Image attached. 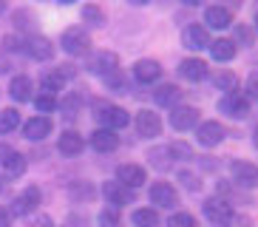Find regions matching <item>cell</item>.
Instances as JSON below:
<instances>
[{
    "label": "cell",
    "mask_w": 258,
    "mask_h": 227,
    "mask_svg": "<svg viewBox=\"0 0 258 227\" xmlns=\"http://www.w3.org/2000/svg\"><path fill=\"white\" fill-rule=\"evenodd\" d=\"M94 117H97V122L102 125V128L108 131H116V128H125L131 122L128 111L119 105H111V102H97L94 105Z\"/></svg>",
    "instance_id": "obj_1"
},
{
    "label": "cell",
    "mask_w": 258,
    "mask_h": 227,
    "mask_svg": "<svg viewBox=\"0 0 258 227\" xmlns=\"http://www.w3.org/2000/svg\"><path fill=\"white\" fill-rule=\"evenodd\" d=\"M205 216L216 227H227V224H233V219H235L233 204L224 202V199H207L205 202Z\"/></svg>",
    "instance_id": "obj_2"
},
{
    "label": "cell",
    "mask_w": 258,
    "mask_h": 227,
    "mask_svg": "<svg viewBox=\"0 0 258 227\" xmlns=\"http://www.w3.org/2000/svg\"><path fill=\"white\" fill-rule=\"evenodd\" d=\"M230 174H233L235 185H241V188H258V165H252V162L233 159L230 162Z\"/></svg>",
    "instance_id": "obj_3"
},
{
    "label": "cell",
    "mask_w": 258,
    "mask_h": 227,
    "mask_svg": "<svg viewBox=\"0 0 258 227\" xmlns=\"http://www.w3.org/2000/svg\"><path fill=\"white\" fill-rule=\"evenodd\" d=\"M40 199H43L40 188L29 185V188H26L15 202H12V216H29V213H34V210H37V204H40Z\"/></svg>",
    "instance_id": "obj_4"
},
{
    "label": "cell",
    "mask_w": 258,
    "mask_h": 227,
    "mask_svg": "<svg viewBox=\"0 0 258 227\" xmlns=\"http://www.w3.org/2000/svg\"><path fill=\"white\" fill-rule=\"evenodd\" d=\"M151 202L156 207H165V210H173L176 204H179V193L170 182H156L151 185Z\"/></svg>",
    "instance_id": "obj_5"
},
{
    "label": "cell",
    "mask_w": 258,
    "mask_h": 227,
    "mask_svg": "<svg viewBox=\"0 0 258 227\" xmlns=\"http://www.w3.org/2000/svg\"><path fill=\"white\" fill-rule=\"evenodd\" d=\"M60 45H62V51L66 54H85L88 48H91V37L85 34V31H80V29H69L66 34L60 37Z\"/></svg>",
    "instance_id": "obj_6"
},
{
    "label": "cell",
    "mask_w": 258,
    "mask_h": 227,
    "mask_svg": "<svg viewBox=\"0 0 258 227\" xmlns=\"http://www.w3.org/2000/svg\"><path fill=\"white\" fill-rule=\"evenodd\" d=\"M221 114H227V117H233V120H244L247 114H250V102H247V97H241L238 91H230L227 97L219 102Z\"/></svg>",
    "instance_id": "obj_7"
},
{
    "label": "cell",
    "mask_w": 258,
    "mask_h": 227,
    "mask_svg": "<svg viewBox=\"0 0 258 227\" xmlns=\"http://www.w3.org/2000/svg\"><path fill=\"white\" fill-rule=\"evenodd\" d=\"M102 196L108 199V204H111V207H122V204L134 202V190L125 188L122 182L114 179V182H105V185H102Z\"/></svg>",
    "instance_id": "obj_8"
},
{
    "label": "cell",
    "mask_w": 258,
    "mask_h": 227,
    "mask_svg": "<svg viewBox=\"0 0 258 227\" xmlns=\"http://www.w3.org/2000/svg\"><path fill=\"white\" fill-rule=\"evenodd\" d=\"M196 139H199V145H205V148H216V145L224 139V125L216 122V120L202 122L196 128Z\"/></svg>",
    "instance_id": "obj_9"
},
{
    "label": "cell",
    "mask_w": 258,
    "mask_h": 227,
    "mask_svg": "<svg viewBox=\"0 0 258 227\" xmlns=\"http://www.w3.org/2000/svg\"><path fill=\"white\" fill-rule=\"evenodd\" d=\"M116 68H119V57H116L114 51H97L91 60H88V71H94V74H102V77L114 74Z\"/></svg>",
    "instance_id": "obj_10"
},
{
    "label": "cell",
    "mask_w": 258,
    "mask_h": 227,
    "mask_svg": "<svg viewBox=\"0 0 258 227\" xmlns=\"http://www.w3.org/2000/svg\"><path fill=\"white\" fill-rule=\"evenodd\" d=\"M116 182H122L125 188H142L145 182H148V174H145L142 165H119L116 167Z\"/></svg>",
    "instance_id": "obj_11"
},
{
    "label": "cell",
    "mask_w": 258,
    "mask_h": 227,
    "mask_svg": "<svg viewBox=\"0 0 258 227\" xmlns=\"http://www.w3.org/2000/svg\"><path fill=\"white\" fill-rule=\"evenodd\" d=\"M170 125L176 131H190L193 125H199V111L190 105H176L170 111Z\"/></svg>",
    "instance_id": "obj_12"
},
{
    "label": "cell",
    "mask_w": 258,
    "mask_h": 227,
    "mask_svg": "<svg viewBox=\"0 0 258 227\" xmlns=\"http://www.w3.org/2000/svg\"><path fill=\"white\" fill-rule=\"evenodd\" d=\"M91 148L99 153H111L119 148V136H116V131H108V128H97L91 134Z\"/></svg>",
    "instance_id": "obj_13"
},
{
    "label": "cell",
    "mask_w": 258,
    "mask_h": 227,
    "mask_svg": "<svg viewBox=\"0 0 258 227\" xmlns=\"http://www.w3.org/2000/svg\"><path fill=\"white\" fill-rule=\"evenodd\" d=\"M182 43L187 45V48H193V51L210 48V34H207L205 26H187V29L182 31Z\"/></svg>",
    "instance_id": "obj_14"
},
{
    "label": "cell",
    "mask_w": 258,
    "mask_h": 227,
    "mask_svg": "<svg viewBox=\"0 0 258 227\" xmlns=\"http://www.w3.org/2000/svg\"><path fill=\"white\" fill-rule=\"evenodd\" d=\"M48 134H51V120H48V117H34V120H29L23 125V136L31 139V142H40V139H46Z\"/></svg>",
    "instance_id": "obj_15"
},
{
    "label": "cell",
    "mask_w": 258,
    "mask_h": 227,
    "mask_svg": "<svg viewBox=\"0 0 258 227\" xmlns=\"http://www.w3.org/2000/svg\"><path fill=\"white\" fill-rule=\"evenodd\" d=\"M137 131H139V136H159V131H162L159 114L139 111V114H137Z\"/></svg>",
    "instance_id": "obj_16"
},
{
    "label": "cell",
    "mask_w": 258,
    "mask_h": 227,
    "mask_svg": "<svg viewBox=\"0 0 258 227\" xmlns=\"http://www.w3.org/2000/svg\"><path fill=\"white\" fill-rule=\"evenodd\" d=\"M26 51H29V57H34V60H51L54 43L48 37H29L26 40Z\"/></svg>",
    "instance_id": "obj_17"
},
{
    "label": "cell",
    "mask_w": 258,
    "mask_h": 227,
    "mask_svg": "<svg viewBox=\"0 0 258 227\" xmlns=\"http://www.w3.org/2000/svg\"><path fill=\"white\" fill-rule=\"evenodd\" d=\"M179 74H182L184 80H190V83H202V80L207 77V63L199 60V57L182 60V66H179Z\"/></svg>",
    "instance_id": "obj_18"
},
{
    "label": "cell",
    "mask_w": 258,
    "mask_h": 227,
    "mask_svg": "<svg viewBox=\"0 0 258 227\" xmlns=\"http://www.w3.org/2000/svg\"><path fill=\"white\" fill-rule=\"evenodd\" d=\"M134 74H137L139 83H156L162 77V66L156 60H139L134 66Z\"/></svg>",
    "instance_id": "obj_19"
},
{
    "label": "cell",
    "mask_w": 258,
    "mask_h": 227,
    "mask_svg": "<svg viewBox=\"0 0 258 227\" xmlns=\"http://www.w3.org/2000/svg\"><path fill=\"white\" fill-rule=\"evenodd\" d=\"M83 136L77 134V131H66V134H60V139H57V148H60V153H66V156H77V153L83 151Z\"/></svg>",
    "instance_id": "obj_20"
},
{
    "label": "cell",
    "mask_w": 258,
    "mask_h": 227,
    "mask_svg": "<svg viewBox=\"0 0 258 227\" xmlns=\"http://www.w3.org/2000/svg\"><path fill=\"white\" fill-rule=\"evenodd\" d=\"M205 23H210V29H227L233 23V15L224 6H210V9H205Z\"/></svg>",
    "instance_id": "obj_21"
},
{
    "label": "cell",
    "mask_w": 258,
    "mask_h": 227,
    "mask_svg": "<svg viewBox=\"0 0 258 227\" xmlns=\"http://www.w3.org/2000/svg\"><path fill=\"white\" fill-rule=\"evenodd\" d=\"M153 99H156V105H165V108H173L179 99H182V91L179 85H159V88L153 91Z\"/></svg>",
    "instance_id": "obj_22"
},
{
    "label": "cell",
    "mask_w": 258,
    "mask_h": 227,
    "mask_svg": "<svg viewBox=\"0 0 258 227\" xmlns=\"http://www.w3.org/2000/svg\"><path fill=\"white\" fill-rule=\"evenodd\" d=\"M148 159H151V165L156 167V171H167V167L173 165V151H170V145H165V148H151L148 151Z\"/></svg>",
    "instance_id": "obj_23"
},
{
    "label": "cell",
    "mask_w": 258,
    "mask_h": 227,
    "mask_svg": "<svg viewBox=\"0 0 258 227\" xmlns=\"http://www.w3.org/2000/svg\"><path fill=\"white\" fill-rule=\"evenodd\" d=\"M210 54H213V60H219V63H227L235 57V43L233 40H213L210 43Z\"/></svg>",
    "instance_id": "obj_24"
},
{
    "label": "cell",
    "mask_w": 258,
    "mask_h": 227,
    "mask_svg": "<svg viewBox=\"0 0 258 227\" xmlns=\"http://www.w3.org/2000/svg\"><path fill=\"white\" fill-rule=\"evenodd\" d=\"M9 94H12L17 102H29L31 99V80L29 77H15L12 85H9Z\"/></svg>",
    "instance_id": "obj_25"
},
{
    "label": "cell",
    "mask_w": 258,
    "mask_h": 227,
    "mask_svg": "<svg viewBox=\"0 0 258 227\" xmlns=\"http://www.w3.org/2000/svg\"><path fill=\"white\" fill-rule=\"evenodd\" d=\"M17 125H20V111H15V108L0 111V134H12Z\"/></svg>",
    "instance_id": "obj_26"
},
{
    "label": "cell",
    "mask_w": 258,
    "mask_h": 227,
    "mask_svg": "<svg viewBox=\"0 0 258 227\" xmlns=\"http://www.w3.org/2000/svg\"><path fill=\"white\" fill-rule=\"evenodd\" d=\"M134 224L137 227H156L159 224V216H156V210H151V207H142V210H134Z\"/></svg>",
    "instance_id": "obj_27"
},
{
    "label": "cell",
    "mask_w": 258,
    "mask_h": 227,
    "mask_svg": "<svg viewBox=\"0 0 258 227\" xmlns=\"http://www.w3.org/2000/svg\"><path fill=\"white\" fill-rule=\"evenodd\" d=\"M3 167H6V174H9V176H20V174L26 171V156L15 151L12 156L6 159V162H3Z\"/></svg>",
    "instance_id": "obj_28"
},
{
    "label": "cell",
    "mask_w": 258,
    "mask_h": 227,
    "mask_svg": "<svg viewBox=\"0 0 258 227\" xmlns=\"http://www.w3.org/2000/svg\"><path fill=\"white\" fill-rule=\"evenodd\" d=\"M213 83H216V88H221V91H235V85H238V77L233 74V71H219V74L213 77Z\"/></svg>",
    "instance_id": "obj_29"
},
{
    "label": "cell",
    "mask_w": 258,
    "mask_h": 227,
    "mask_svg": "<svg viewBox=\"0 0 258 227\" xmlns=\"http://www.w3.org/2000/svg\"><path fill=\"white\" fill-rule=\"evenodd\" d=\"M83 20L88 26H105V12L99 6H83Z\"/></svg>",
    "instance_id": "obj_30"
},
{
    "label": "cell",
    "mask_w": 258,
    "mask_h": 227,
    "mask_svg": "<svg viewBox=\"0 0 258 227\" xmlns=\"http://www.w3.org/2000/svg\"><path fill=\"white\" fill-rule=\"evenodd\" d=\"M167 227H199V224H196V216H190V213H173Z\"/></svg>",
    "instance_id": "obj_31"
},
{
    "label": "cell",
    "mask_w": 258,
    "mask_h": 227,
    "mask_svg": "<svg viewBox=\"0 0 258 227\" xmlns=\"http://www.w3.org/2000/svg\"><path fill=\"white\" fill-rule=\"evenodd\" d=\"M99 227H119V213L116 207H105L99 213Z\"/></svg>",
    "instance_id": "obj_32"
},
{
    "label": "cell",
    "mask_w": 258,
    "mask_h": 227,
    "mask_svg": "<svg viewBox=\"0 0 258 227\" xmlns=\"http://www.w3.org/2000/svg\"><path fill=\"white\" fill-rule=\"evenodd\" d=\"M62 85H66V80H62L60 71H51V74L43 77V88H46V91H60Z\"/></svg>",
    "instance_id": "obj_33"
},
{
    "label": "cell",
    "mask_w": 258,
    "mask_h": 227,
    "mask_svg": "<svg viewBox=\"0 0 258 227\" xmlns=\"http://www.w3.org/2000/svg\"><path fill=\"white\" fill-rule=\"evenodd\" d=\"M62 111H66L69 120H74L77 111H80V97H66V99H62Z\"/></svg>",
    "instance_id": "obj_34"
},
{
    "label": "cell",
    "mask_w": 258,
    "mask_h": 227,
    "mask_svg": "<svg viewBox=\"0 0 258 227\" xmlns=\"http://www.w3.org/2000/svg\"><path fill=\"white\" fill-rule=\"evenodd\" d=\"M105 83L111 85V88H116V91H125V77L119 74V68H116L114 74H108V77H105Z\"/></svg>",
    "instance_id": "obj_35"
},
{
    "label": "cell",
    "mask_w": 258,
    "mask_h": 227,
    "mask_svg": "<svg viewBox=\"0 0 258 227\" xmlns=\"http://www.w3.org/2000/svg\"><path fill=\"white\" fill-rule=\"evenodd\" d=\"M34 105H37L43 114H48V111L57 108V99H54V97H37V99H34Z\"/></svg>",
    "instance_id": "obj_36"
},
{
    "label": "cell",
    "mask_w": 258,
    "mask_h": 227,
    "mask_svg": "<svg viewBox=\"0 0 258 227\" xmlns=\"http://www.w3.org/2000/svg\"><path fill=\"white\" fill-rule=\"evenodd\" d=\"M170 151H173V156H179V159H190V156H193L190 145H182V142H173V145H170Z\"/></svg>",
    "instance_id": "obj_37"
},
{
    "label": "cell",
    "mask_w": 258,
    "mask_h": 227,
    "mask_svg": "<svg viewBox=\"0 0 258 227\" xmlns=\"http://www.w3.org/2000/svg\"><path fill=\"white\" fill-rule=\"evenodd\" d=\"M62 227H88V219H85V216H80V213H71L69 219L62 221Z\"/></svg>",
    "instance_id": "obj_38"
},
{
    "label": "cell",
    "mask_w": 258,
    "mask_h": 227,
    "mask_svg": "<svg viewBox=\"0 0 258 227\" xmlns=\"http://www.w3.org/2000/svg\"><path fill=\"white\" fill-rule=\"evenodd\" d=\"M179 182H182L187 190H199V179L193 174H187V171H182V174H179Z\"/></svg>",
    "instance_id": "obj_39"
},
{
    "label": "cell",
    "mask_w": 258,
    "mask_h": 227,
    "mask_svg": "<svg viewBox=\"0 0 258 227\" xmlns=\"http://www.w3.org/2000/svg\"><path fill=\"white\" fill-rule=\"evenodd\" d=\"M71 196H83V199H91L94 196V188H91V185H85V182H83V185H80V188H77V185H74V188H71Z\"/></svg>",
    "instance_id": "obj_40"
},
{
    "label": "cell",
    "mask_w": 258,
    "mask_h": 227,
    "mask_svg": "<svg viewBox=\"0 0 258 227\" xmlns=\"http://www.w3.org/2000/svg\"><path fill=\"white\" fill-rule=\"evenodd\" d=\"M247 94H250V97H258V71H252V74L247 77Z\"/></svg>",
    "instance_id": "obj_41"
},
{
    "label": "cell",
    "mask_w": 258,
    "mask_h": 227,
    "mask_svg": "<svg viewBox=\"0 0 258 227\" xmlns=\"http://www.w3.org/2000/svg\"><path fill=\"white\" fill-rule=\"evenodd\" d=\"M235 40H241V43H250V40H252L250 29H247V26H238V29H235Z\"/></svg>",
    "instance_id": "obj_42"
},
{
    "label": "cell",
    "mask_w": 258,
    "mask_h": 227,
    "mask_svg": "<svg viewBox=\"0 0 258 227\" xmlns=\"http://www.w3.org/2000/svg\"><path fill=\"white\" fill-rule=\"evenodd\" d=\"M0 227H12V210L0 204Z\"/></svg>",
    "instance_id": "obj_43"
},
{
    "label": "cell",
    "mask_w": 258,
    "mask_h": 227,
    "mask_svg": "<svg viewBox=\"0 0 258 227\" xmlns=\"http://www.w3.org/2000/svg\"><path fill=\"white\" fill-rule=\"evenodd\" d=\"M31 227H54V221L48 219V216H37V219H34V224Z\"/></svg>",
    "instance_id": "obj_44"
},
{
    "label": "cell",
    "mask_w": 258,
    "mask_h": 227,
    "mask_svg": "<svg viewBox=\"0 0 258 227\" xmlns=\"http://www.w3.org/2000/svg\"><path fill=\"white\" fill-rule=\"evenodd\" d=\"M57 71L62 74V80H71L74 77V66H57Z\"/></svg>",
    "instance_id": "obj_45"
},
{
    "label": "cell",
    "mask_w": 258,
    "mask_h": 227,
    "mask_svg": "<svg viewBox=\"0 0 258 227\" xmlns=\"http://www.w3.org/2000/svg\"><path fill=\"white\" fill-rule=\"evenodd\" d=\"M12 153H15V151H12L9 145H0V165H3V162H6V159L12 156Z\"/></svg>",
    "instance_id": "obj_46"
},
{
    "label": "cell",
    "mask_w": 258,
    "mask_h": 227,
    "mask_svg": "<svg viewBox=\"0 0 258 227\" xmlns=\"http://www.w3.org/2000/svg\"><path fill=\"white\" fill-rule=\"evenodd\" d=\"M224 3H230V6H233V9H238V6H241V3H244V0H224Z\"/></svg>",
    "instance_id": "obj_47"
},
{
    "label": "cell",
    "mask_w": 258,
    "mask_h": 227,
    "mask_svg": "<svg viewBox=\"0 0 258 227\" xmlns=\"http://www.w3.org/2000/svg\"><path fill=\"white\" fill-rule=\"evenodd\" d=\"M6 182H9L6 176H0V193H3V190H6Z\"/></svg>",
    "instance_id": "obj_48"
},
{
    "label": "cell",
    "mask_w": 258,
    "mask_h": 227,
    "mask_svg": "<svg viewBox=\"0 0 258 227\" xmlns=\"http://www.w3.org/2000/svg\"><path fill=\"white\" fill-rule=\"evenodd\" d=\"M252 145H255V148H258V128L252 131Z\"/></svg>",
    "instance_id": "obj_49"
},
{
    "label": "cell",
    "mask_w": 258,
    "mask_h": 227,
    "mask_svg": "<svg viewBox=\"0 0 258 227\" xmlns=\"http://www.w3.org/2000/svg\"><path fill=\"white\" fill-rule=\"evenodd\" d=\"M184 3H187V6H199V3H202V0H184Z\"/></svg>",
    "instance_id": "obj_50"
},
{
    "label": "cell",
    "mask_w": 258,
    "mask_h": 227,
    "mask_svg": "<svg viewBox=\"0 0 258 227\" xmlns=\"http://www.w3.org/2000/svg\"><path fill=\"white\" fill-rule=\"evenodd\" d=\"M3 9H6V0H0V12H3Z\"/></svg>",
    "instance_id": "obj_51"
},
{
    "label": "cell",
    "mask_w": 258,
    "mask_h": 227,
    "mask_svg": "<svg viewBox=\"0 0 258 227\" xmlns=\"http://www.w3.org/2000/svg\"><path fill=\"white\" fill-rule=\"evenodd\" d=\"M134 3H148V0H134Z\"/></svg>",
    "instance_id": "obj_52"
},
{
    "label": "cell",
    "mask_w": 258,
    "mask_h": 227,
    "mask_svg": "<svg viewBox=\"0 0 258 227\" xmlns=\"http://www.w3.org/2000/svg\"><path fill=\"white\" fill-rule=\"evenodd\" d=\"M60 3H74V0H60Z\"/></svg>",
    "instance_id": "obj_53"
},
{
    "label": "cell",
    "mask_w": 258,
    "mask_h": 227,
    "mask_svg": "<svg viewBox=\"0 0 258 227\" xmlns=\"http://www.w3.org/2000/svg\"><path fill=\"white\" fill-rule=\"evenodd\" d=\"M255 29H258V15H255Z\"/></svg>",
    "instance_id": "obj_54"
}]
</instances>
